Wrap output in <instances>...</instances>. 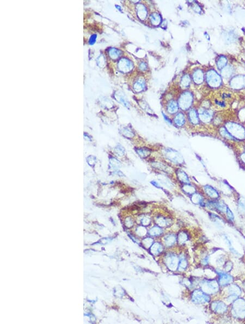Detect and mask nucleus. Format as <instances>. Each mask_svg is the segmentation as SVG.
Wrapping results in <instances>:
<instances>
[{
    "label": "nucleus",
    "instance_id": "obj_1",
    "mask_svg": "<svg viewBox=\"0 0 245 324\" xmlns=\"http://www.w3.org/2000/svg\"><path fill=\"white\" fill-rule=\"evenodd\" d=\"M224 126L238 142L245 141V127L242 124L234 121H227Z\"/></svg>",
    "mask_w": 245,
    "mask_h": 324
},
{
    "label": "nucleus",
    "instance_id": "obj_2",
    "mask_svg": "<svg viewBox=\"0 0 245 324\" xmlns=\"http://www.w3.org/2000/svg\"><path fill=\"white\" fill-rule=\"evenodd\" d=\"M165 157L173 163L181 165L184 163V159L180 153L171 148H166L163 151Z\"/></svg>",
    "mask_w": 245,
    "mask_h": 324
},
{
    "label": "nucleus",
    "instance_id": "obj_3",
    "mask_svg": "<svg viewBox=\"0 0 245 324\" xmlns=\"http://www.w3.org/2000/svg\"><path fill=\"white\" fill-rule=\"evenodd\" d=\"M206 79L208 85L213 88L220 87L222 85V79L214 70H210L207 72Z\"/></svg>",
    "mask_w": 245,
    "mask_h": 324
},
{
    "label": "nucleus",
    "instance_id": "obj_4",
    "mask_svg": "<svg viewBox=\"0 0 245 324\" xmlns=\"http://www.w3.org/2000/svg\"><path fill=\"white\" fill-rule=\"evenodd\" d=\"M233 314L236 317L244 318L245 317V301L243 299H238L235 301L233 304Z\"/></svg>",
    "mask_w": 245,
    "mask_h": 324
},
{
    "label": "nucleus",
    "instance_id": "obj_5",
    "mask_svg": "<svg viewBox=\"0 0 245 324\" xmlns=\"http://www.w3.org/2000/svg\"><path fill=\"white\" fill-rule=\"evenodd\" d=\"M193 103V96L189 92L184 93L179 99V106L183 110H186L191 107Z\"/></svg>",
    "mask_w": 245,
    "mask_h": 324
},
{
    "label": "nucleus",
    "instance_id": "obj_6",
    "mask_svg": "<svg viewBox=\"0 0 245 324\" xmlns=\"http://www.w3.org/2000/svg\"><path fill=\"white\" fill-rule=\"evenodd\" d=\"M200 121L204 123H209L212 122L214 117V112L207 108H200L198 110Z\"/></svg>",
    "mask_w": 245,
    "mask_h": 324
},
{
    "label": "nucleus",
    "instance_id": "obj_7",
    "mask_svg": "<svg viewBox=\"0 0 245 324\" xmlns=\"http://www.w3.org/2000/svg\"><path fill=\"white\" fill-rule=\"evenodd\" d=\"M230 85L233 89H241L245 87V75H238L232 79Z\"/></svg>",
    "mask_w": 245,
    "mask_h": 324
},
{
    "label": "nucleus",
    "instance_id": "obj_8",
    "mask_svg": "<svg viewBox=\"0 0 245 324\" xmlns=\"http://www.w3.org/2000/svg\"><path fill=\"white\" fill-rule=\"evenodd\" d=\"M203 192L205 193L206 195L211 199L217 200L219 199L220 197V193L218 190L210 185H207L203 186Z\"/></svg>",
    "mask_w": 245,
    "mask_h": 324
},
{
    "label": "nucleus",
    "instance_id": "obj_9",
    "mask_svg": "<svg viewBox=\"0 0 245 324\" xmlns=\"http://www.w3.org/2000/svg\"><path fill=\"white\" fill-rule=\"evenodd\" d=\"M119 68L122 72H129L133 69L134 65L131 61L129 60L127 58H122L120 61Z\"/></svg>",
    "mask_w": 245,
    "mask_h": 324
},
{
    "label": "nucleus",
    "instance_id": "obj_10",
    "mask_svg": "<svg viewBox=\"0 0 245 324\" xmlns=\"http://www.w3.org/2000/svg\"><path fill=\"white\" fill-rule=\"evenodd\" d=\"M188 119L189 123L193 125H198L200 123V119L199 117L198 113L197 110L191 109L188 112Z\"/></svg>",
    "mask_w": 245,
    "mask_h": 324
},
{
    "label": "nucleus",
    "instance_id": "obj_11",
    "mask_svg": "<svg viewBox=\"0 0 245 324\" xmlns=\"http://www.w3.org/2000/svg\"><path fill=\"white\" fill-rule=\"evenodd\" d=\"M218 133L222 138L225 139L226 140L232 141V142H238L233 136H232L231 134H230L229 132L228 131L224 125L219 128Z\"/></svg>",
    "mask_w": 245,
    "mask_h": 324
},
{
    "label": "nucleus",
    "instance_id": "obj_12",
    "mask_svg": "<svg viewBox=\"0 0 245 324\" xmlns=\"http://www.w3.org/2000/svg\"><path fill=\"white\" fill-rule=\"evenodd\" d=\"M212 306L215 312L220 314H224L227 311L228 308L227 305L225 303L220 301L215 302Z\"/></svg>",
    "mask_w": 245,
    "mask_h": 324
},
{
    "label": "nucleus",
    "instance_id": "obj_13",
    "mask_svg": "<svg viewBox=\"0 0 245 324\" xmlns=\"http://www.w3.org/2000/svg\"><path fill=\"white\" fill-rule=\"evenodd\" d=\"M174 122L175 125L178 127H183L186 123V119L184 114L182 112H179L176 114L174 117Z\"/></svg>",
    "mask_w": 245,
    "mask_h": 324
},
{
    "label": "nucleus",
    "instance_id": "obj_14",
    "mask_svg": "<svg viewBox=\"0 0 245 324\" xmlns=\"http://www.w3.org/2000/svg\"><path fill=\"white\" fill-rule=\"evenodd\" d=\"M136 9L137 16L141 20H144L146 18L147 16V11L144 5L140 3L138 4L136 7Z\"/></svg>",
    "mask_w": 245,
    "mask_h": 324
},
{
    "label": "nucleus",
    "instance_id": "obj_15",
    "mask_svg": "<svg viewBox=\"0 0 245 324\" xmlns=\"http://www.w3.org/2000/svg\"><path fill=\"white\" fill-rule=\"evenodd\" d=\"M176 176H177L179 180L184 184H187V183H189L190 182L189 177L187 175V174L183 170L180 169L178 171H177Z\"/></svg>",
    "mask_w": 245,
    "mask_h": 324
},
{
    "label": "nucleus",
    "instance_id": "obj_16",
    "mask_svg": "<svg viewBox=\"0 0 245 324\" xmlns=\"http://www.w3.org/2000/svg\"><path fill=\"white\" fill-rule=\"evenodd\" d=\"M193 79L194 81L197 84H201L203 83L204 80V74L203 72L200 70L198 69L195 71L193 74Z\"/></svg>",
    "mask_w": 245,
    "mask_h": 324
},
{
    "label": "nucleus",
    "instance_id": "obj_17",
    "mask_svg": "<svg viewBox=\"0 0 245 324\" xmlns=\"http://www.w3.org/2000/svg\"><path fill=\"white\" fill-rule=\"evenodd\" d=\"M178 104L175 101H171L167 104V112L170 114H174L176 113L178 110Z\"/></svg>",
    "mask_w": 245,
    "mask_h": 324
},
{
    "label": "nucleus",
    "instance_id": "obj_18",
    "mask_svg": "<svg viewBox=\"0 0 245 324\" xmlns=\"http://www.w3.org/2000/svg\"><path fill=\"white\" fill-rule=\"evenodd\" d=\"M145 86V83L143 79L140 78L135 81L134 84V89L137 92H140L144 90Z\"/></svg>",
    "mask_w": 245,
    "mask_h": 324
},
{
    "label": "nucleus",
    "instance_id": "obj_19",
    "mask_svg": "<svg viewBox=\"0 0 245 324\" xmlns=\"http://www.w3.org/2000/svg\"><path fill=\"white\" fill-rule=\"evenodd\" d=\"M232 281H233V278L229 275L225 274V273H222L220 275V284L221 285H223V286L227 285L228 284L231 283Z\"/></svg>",
    "mask_w": 245,
    "mask_h": 324
},
{
    "label": "nucleus",
    "instance_id": "obj_20",
    "mask_svg": "<svg viewBox=\"0 0 245 324\" xmlns=\"http://www.w3.org/2000/svg\"><path fill=\"white\" fill-rule=\"evenodd\" d=\"M138 156L142 158H146L148 157L149 156L151 153L150 150L146 148H137L136 150Z\"/></svg>",
    "mask_w": 245,
    "mask_h": 324
},
{
    "label": "nucleus",
    "instance_id": "obj_21",
    "mask_svg": "<svg viewBox=\"0 0 245 324\" xmlns=\"http://www.w3.org/2000/svg\"><path fill=\"white\" fill-rule=\"evenodd\" d=\"M182 189L184 192L189 195L194 194V193H196V191H197L196 187L189 183L184 184L183 187H182Z\"/></svg>",
    "mask_w": 245,
    "mask_h": 324
},
{
    "label": "nucleus",
    "instance_id": "obj_22",
    "mask_svg": "<svg viewBox=\"0 0 245 324\" xmlns=\"http://www.w3.org/2000/svg\"><path fill=\"white\" fill-rule=\"evenodd\" d=\"M191 200L194 203H196V204L202 205L203 203H204L203 197L202 196V195L199 193L196 192L194 193V194L192 195Z\"/></svg>",
    "mask_w": 245,
    "mask_h": 324
},
{
    "label": "nucleus",
    "instance_id": "obj_23",
    "mask_svg": "<svg viewBox=\"0 0 245 324\" xmlns=\"http://www.w3.org/2000/svg\"><path fill=\"white\" fill-rule=\"evenodd\" d=\"M150 20L152 24L155 26H158L161 22V16L157 13L152 14L150 16Z\"/></svg>",
    "mask_w": 245,
    "mask_h": 324
},
{
    "label": "nucleus",
    "instance_id": "obj_24",
    "mask_svg": "<svg viewBox=\"0 0 245 324\" xmlns=\"http://www.w3.org/2000/svg\"><path fill=\"white\" fill-rule=\"evenodd\" d=\"M238 211L240 213H245V198L240 197L238 203Z\"/></svg>",
    "mask_w": 245,
    "mask_h": 324
},
{
    "label": "nucleus",
    "instance_id": "obj_25",
    "mask_svg": "<svg viewBox=\"0 0 245 324\" xmlns=\"http://www.w3.org/2000/svg\"><path fill=\"white\" fill-rule=\"evenodd\" d=\"M229 291L232 295H238L240 294L241 293V289L238 285H232L229 288Z\"/></svg>",
    "mask_w": 245,
    "mask_h": 324
},
{
    "label": "nucleus",
    "instance_id": "obj_26",
    "mask_svg": "<svg viewBox=\"0 0 245 324\" xmlns=\"http://www.w3.org/2000/svg\"><path fill=\"white\" fill-rule=\"evenodd\" d=\"M227 63V59L225 56H221L218 58V61L217 62V65L218 69H223L225 67V65Z\"/></svg>",
    "mask_w": 245,
    "mask_h": 324
},
{
    "label": "nucleus",
    "instance_id": "obj_27",
    "mask_svg": "<svg viewBox=\"0 0 245 324\" xmlns=\"http://www.w3.org/2000/svg\"><path fill=\"white\" fill-rule=\"evenodd\" d=\"M233 71L232 67H230V66H227V67H225L224 68H223L222 74L224 77L229 78V76L232 75V74H233Z\"/></svg>",
    "mask_w": 245,
    "mask_h": 324
},
{
    "label": "nucleus",
    "instance_id": "obj_28",
    "mask_svg": "<svg viewBox=\"0 0 245 324\" xmlns=\"http://www.w3.org/2000/svg\"><path fill=\"white\" fill-rule=\"evenodd\" d=\"M190 81H191V80H190L189 75H185L181 79V85L183 87H187L189 85Z\"/></svg>",
    "mask_w": 245,
    "mask_h": 324
},
{
    "label": "nucleus",
    "instance_id": "obj_29",
    "mask_svg": "<svg viewBox=\"0 0 245 324\" xmlns=\"http://www.w3.org/2000/svg\"><path fill=\"white\" fill-rule=\"evenodd\" d=\"M122 134H124L126 137L127 138H133L135 136V133L132 131L129 128H124L122 132Z\"/></svg>",
    "mask_w": 245,
    "mask_h": 324
},
{
    "label": "nucleus",
    "instance_id": "obj_30",
    "mask_svg": "<svg viewBox=\"0 0 245 324\" xmlns=\"http://www.w3.org/2000/svg\"><path fill=\"white\" fill-rule=\"evenodd\" d=\"M122 53H120V50H118L116 49H113L111 50V52H109V54L111 55L112 58H118V57H119L120 56Z\"/></svg>",
    "mask_w": 245,
    "mask_h": 324
},
{
    "label": "nucleus",
    "instance_id": "obj_31",
    "mask_svg": "<svg viewBox=\"0 0 245 324\" xmlns=\"http://www.w3.org/2000/svg\"><path fill=\"white\" fill-rule=\"evenodd\" d=\"M154 167H155V168H158V169L163 170V171L167 170V166H165V164H163L160 163H158V162L155 163L154 164Z\"/></svg>",
    "mask_w": 245,
    "mask_h": 324
},
{
    "label": "nucleus",
    "instance_id": "obj_32",
    "mask_svg": "<svg viewBox=\"0 0 245 324\" xmlns=\"http://www.w3.org/2000/svg\"><path fill=\"white\" fill-rule=\"evenodd\" d=\"M226 215L228 219L230 221H233L234 220V215L232 211L230 210L229 208L228 207L227 211H226Z\"/></svg>",
    "mask_w": 245,
    "mask_h": 324
},
{
    "label": "nucleus",
    "instance_id": "obj_33",
    "mask_svg": "<svg viewBox=\"0 0 245 324\" xmlns=\"http://www.w3.org/2000/svg\"><path fill=\"white\" fill-rule=\"evenodd\" d=\"M162 115H163V117L164 118L165 121L167 122L168 124H169V125H172V122L171 119H169V117H168L167 115L164 113L163 112H162Z\"/></svg>",
    "mask_w": 245,
    "mask_h": 324
},
{
    "label": "nucleus",
    "instance_id": "obj_34",
    "mask_svg": "<svg viewBox=\"0 0 245 324\" xmlns=\"http://www.w3.org/2000/svg\"><path fill=\"white\" fill-rule=\"evenodd\" d=\"M139 68H140V69L142 71H145L147 70L148 66H147V64L145 63L142 62L140 63Z\"/></svg>",
    "mask_w": 245,
    "mask_h": 324
},
{
    "label": "nucleus",
    "instance_id": "obj_35",
    "mask_svg": "<svg viewBox=\"0 0 245 324\" xmlns=\"http://www.w3.org/2000/svg\"><path fill=\"white\" fill-rule=\"evenodd\" d=\"M225 270L227 272H229V271L231 270V269H232V262H227V264H225Z\"/></svg>",
    "mask_w": 245,
    "mask_h": 324
},
{
    "label": "nucleus",
    "instance_id": "obj_36",
    "mask_svg": "<svg viewBox=\"0 0 245 324\" xmlns=\"http://www.w3.org/2000/svg\"><path fill=\"white\" fill-rule=\"evenodd\" d=\"M240 159L241 161L242 162V163L244 164V165H245V152H242V153H241L240 154Z\"/></svg>",
    "mask_w": 245,
    "mask_h": 324
},
{
    "label": "nucleus",
    "instance_id": "obj_37",
    "mask_svg": "<svg viewBox=\"0 0 245 324\" xmlns=\"http://www.w3.org/2000/svg\"><path fill=\"white\" fill-rule=\"evenodd\" d=\"M150 183H151V184H152L153 186H154V187H155L156 188H161V186L160 185V184L158 183V182H156V181H154V180H153V181H151Z\"/></svg>",
    "mask_w": 245,
    "mask_h": 324
},
{
    "label": "nucleus",
    "instance_id": "obj_38",
    "mask_svg": "<svg viewBox=\"0 0 245 324\" xmlns=\"http://www.w3.org/2000/svg\"><path fill=\"white\" fill-rule=\"evenodd\" d=\"M96 35H93L91 37V38L90 39V44H93L94 43L96 42Z\"/></svg>",
    "mask_w": 245,
    "mask_h": 324
},
{
    "label": "nucleus",
    "instance_id": "obj_39",
    "mask_svg": "<svg viewBox=\"0 0 245 324\" xmlns=\"http://www.w3.org/2000/svg\"><path fill=\"white\" fill-rule=\"evenodd\" d=\"M243 152H245V145H244V146H243Z\"/></svg>",
    "mask_w": 245,
    "mask_h": 324
}]
</instances>
